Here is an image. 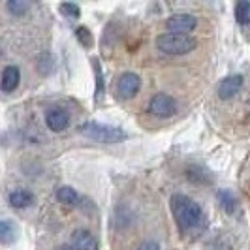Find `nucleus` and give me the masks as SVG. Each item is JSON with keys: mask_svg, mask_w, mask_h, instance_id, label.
<instances>
[{"mask_svg": "<svg viewBox=\"0 0 250 250\" xmlns=\"http://www.w3.org/2000/svg\"><path fill=\"white\" fill-rule=\"evenodd\" d=\"M171 214L175 218L177 228L187 237H200L207 229V218L201 211V207L185 194H173L171 196Z\"/></svg>", "mask_w": 250, "mask_h": 250, "instance_id": "nucleus-1", "label": "nucleus"}, {"mask_svg": "<svg viewBox=\"0 0 250 250\" xmlns=\"http://www.w3.org/2000/svg\"><path fill=\"white\" fill-rule=\"evenodd\" d=\"M156 47L166 55H187L196 49V40L188 34L166 32L156 38Z\"/></svg>", "mask_w": 250, "mask_h": 250, "instance_id": "nucleus-2", "label": "nucleus"}, {"mask_svg": "<svg viewBox=\"0 0 250 250\" xmlns=\"http://www.w3.org/2000/svg\"><path fill=\"white\" fill-rule=\"evenodd\" d=\"M79 132L94 141H100V143H119L128 138L125 130L115 128V126H104L100 123H87L81 126Z\"/></svg>", "mask_w": 250, "mask_h": 250, "instance_id": "nucleus-3", "label": "nucleus"}, {"mask_svg": "<svg viewBox=\"0 0 250 250\" xmlns=\"http://www.w3.org/2000/svg\"><path fill=\"white\" fill-rule=\"evenodd\" d=\"M139 87H141V77L134 72H126L123 74L119 79H117V96L121 100H132L136 94L139 92Z\"/></svg>", "mask_w": 250, "mask_h": 250, "instance_id": "nucleus-4", "label": "nucleus"}, {"mask_svg": "<svg viewBox=\"0 0 250 250\" xmlns=\"http://www.w3.org/2000/svg\"><path fill=\"white\" fill-rule=\"evenodd\" d=\"M166 26H167L169 32L188 34L198 26V19L194 15H190V13H175L166 21Z\"/></svg>", "mask_w": 250, "mask_h": 250, "instance_id": "nucleus-5", "label": "nucleus"}, {"mask_svg": "<svg viewBox=\"0 0 250 250\" xmlns=\"http://www.w3.org/2000/svg\"><path fill=\"white\" fill-rule=\"evenodd\" d=\"M149 111L152 115H156V117H171L173 113L177 111V104L175 100L169 96V94H154L152 96V100L149 102Z\"/></svg>", "mask_w": 250, "mask_h": 250, "instance_id": "nucleus-6", "label": "nucleus"}, {"mask_svg": "<svg viewBox=\"0 0 250 250\" xmlns=\"http://www.w3.org/2000/svg\"><path fill=\"white\" fill-rule=\"evenodd\" d=\"M243 83H245V79H243L241 74L228 75L226 79L220 81V85H218V96H220L222 100H231L239 90L243 88Z\"/></svg>", "mask_w": 250, "mask_h": 250, "instance_id": "nucleus-7", "label": "nucleus"}, {"mask_svg": "<svg viewBox=\"0 0 250 250\" xmlns=\"http://www.w3.org/2000/svg\"><path fill=\"white\" fill-rule=\"evenodd\" d=\"M72 247L77 250H98L94 235L87 229H75L72 233Z\"/></svg>", "mask_w": 250, "mask_h": 250, "instance_id": "nucleus-8", "label": "nucleus"}, {"mask_svg": "<svg viewBox=\"0 0 250 250\" xmlns=\"http://www.w3.org/2000/svg\"><path fill=\"white\" fill-rule=\"evenodd\" d=\"M45 125L49 126V130L53 132H62L70 125V115L64 109H51L45 117Z\"/></svg>", "mask_w": 250, "mask_h": 250, "instance_id": "nucleus-9", "label": "nucleus"}, {"mask_svg": "<svg viewBox=\"0 0 250 250\" xmlns=\"http://www.w3.org/2000/svg\"><path fill=\"white\" fill-rule=\"evenodd\" d=\"M21 81V72L17 66H6L2 72V90L4 92H13L15 88L19 87Z\"/></svg>", "mask_w": 250, "mask_h": 250, "instance_id": "nucleus-10", "label": "nucleus"}, {"mask_svg": "<svg viewBox=\"0 0 250 250\" xmlns=\"http://www.w3.org/2000/svg\"><path fill=\"white\" fill-rule=\"evenodd\" d=\"M8 201L13 209H26L34 203V194L28 190H13L8 196Z\"/></svg>", "mask_w": 250, "mask_h": 250, "instance_id": "nucleus-11", "label": "nucleus"}, {"mask_svg": "<svg viewBox=\"0 0 250 250\" xmlns=\"http://www.w3.org/2000/svg\"><path fill=\"white\" fill-rule=\"evenodd\" d=\"M57 200L64 203V205H77L79 200H81V196L75 192L74 188L70 187H62L57 190Z\"/></svg>", "mask_w": 250, "mask_h": 250, "instance_id": "nucleus-12", "label": "nucleus"}, {"mask_svg": "<svg viewBox=\"0 0 250 250\" xmlns=\"http://www.w3.org/2000/svg\"><path fill=\"white\" fill-rule=\"evenodd\" d=\"M218 203H220V207H222L228 214H231L235 211V207H237L235 196H233L231 192H226V190H220V192H218Z\"/></svg>", "mask_w": 250, "mask_h": 250, "instance_id": "nucleus-13", "label": "nucleus"}, {"mask_svg": "<svg viewBox=\"0 0 250 250\" xmlns=\"http://www.w3.org/2000/svg\"><path fill=\"white\" fill-rule=\"evenodd\" d=\"M235 19L239 25H250V2L241 0L235 4Z\"/></svg>", "mask_w": 250, "mask_h": 250, "instance_id": "nucleus-14", "label": "nucleus"}, {"mask_svg": "<svg viewBox=\"0 0 250 250\" xmlns=\"http://www.w3.org/2000/svg\"><path fill=\"white\" fill-rule=\"evenodd\" d=\"M0 239H2L4 245H10L15 239V228L12 226V222H8V220L0 222Z\"/></svg>", "mask_w": 250, "mask_h": 250, "instance_id": "nucleus-15", "label": "nucleus"}, {"mask_svg": "<svg viewBox=\"0 0 250 250\" xmlns=\"http://www.w3.org/2000/svg\"><path fill=\"white\" fill-rule=\"evenodd\" d=\"M75 38L83 47H92V43H94V38H92L87 26H77L75 28Z\"/></svg>", "mask_w": 250, "mask_h": 250, "instance_id": "nucleus-16", "label": "nucleus"}, {"mask_svg": "<svg viewBox=\"0 0 250 250\" xmlns=\"http://www.w3.org/2000/svg\"><path fill=\"white\" fill-rule=\"evenodd\" d=\"M205 250H233L229 241L222 235H216L214 239H211L207 245H205Z\"/></svg>", "mask_w": 250, "mask_h": 250, "instance_id": "nucleus-17", "label": "nucleus"}, {"mask_svg": "<svg viewBox=\"0 0 250 250\" xmlns=\"http://www.w3.org/2000/svg\"><path fill=\"white\" fill-rule=\"evenodd\" d=\"M6 8H8V12L13 13V15H23V13L28 10V4L23 2V0H10V2L6 4Z\"/></svg>", "mask_w": 250, "mask_h": 250, "instance_id": "nucleus-18", "label": "nucleus"}, {"mask_svg": "<svg viewBox=\"0 0 250 250\" xmlns=\"http://www.w3.org/2000/svg\"><path fill=\"white\" fill-rule=\"evenodd\" d=\"M61 12H62L66 17L77 19V17L81 15V8L75 6V4H70V2H64V4H61Z\"/></svg>", "mask_w": 250, "mask_h": 250, "instance_id": "nucleus-19", "label": "nucleus"}, {"mask_svg": "<svg viewBox=\"0 0 250 250\" xmlns=\"http://www.w3.org/2000/svg\"><path fill=\"white\" fill-rule=\"evenodd\" d=\"M92 66H94V72H96V96L100 98V94L104 92V79H102V68L98 59H92Z\"/></svg>", "mask_w": 250, "mask_h": 250, "instance_id": "nucleus-20", "label": "nucleus"}, {"mask_svg": "<svg viewBox=\"0 0 250 250\" xmlns=\"http://www.w3.org/2000/svg\"><path fill=\"white\" fill-rule=\"evenodd\" d=\"M139 250H160V245L156 241H143L139 245Z\"/></svg>", "mask_w": 250, "mask_h": 250, "instance_id": "nucleus-21", "label": "nucleus"}, {"mask_svg": "<svg viewBox=\"0 0 250 250\" xmlns=\"http://www.w3.org/2000/svg\"><path fill=\"white\" fill-rule=\"evenodd\" d=\"M61 250H77V249H74V247H62Z\"/></svg>", "mask_w": 250, "mask_h": 250, "instance_id": "nucleus-22", "label": "nucleus"}]
</instances>
